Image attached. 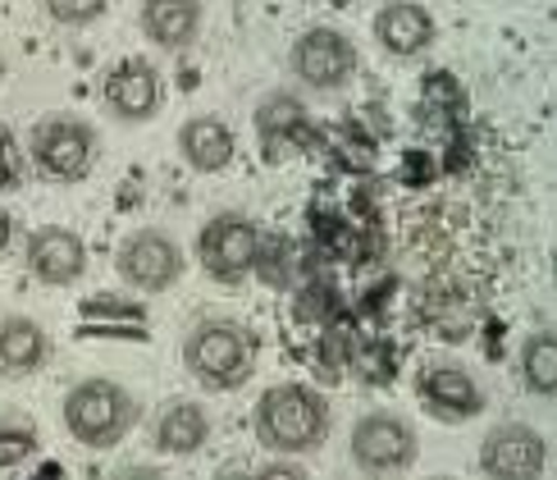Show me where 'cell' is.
<instances>
[{
  "instance_id": "15",
  "label": "cell",
  "mask_w": 557,
  "mask_h": 480,
  "mask_svg": "<svg viewBox=\"0 0 557 480\" xmlns=\"http://www.w3.org/2000/svg\"><path fill=\"white\" fill-rule=\"evenodd\" d=\"M178 156L188 160V170L197 174H220L234 160V133L215 114H197L178 128Z\"/></svg>"
},
{
  "instance_id": "6",
  "label": "cell",
  "mask_w": 557,
  "mask_h": 480,
  "mask_svg": "<svg viewBox=\"0 0 557 480\" xmlns=\"http://www.w3.org/2000/svg\"><path fill=\"white\" fill-rule=\"evenodd\" d=\"M352 463L370 476H393L416 463V430L398 411H366L352 426Z\"/></svg>"
},
{
  "instance_id": "13",
  "label": "cell",
  "mask_w": 557,
  "mask_h": 480,
  "mask_svg": "<svg viewBox=\"0 0 557 480\" xmlns=\"http://www.w3.org/2000/svg\"><path fill=\"white\" fill-rule=\"evenodd\" d=\"M375 37H380V46L388 56L411 60V56L430 51L438 28H434L425 5H416V0H388V5L375 14Z\"/></svg>"
},
{
  "instance_id": "16",
  "label": "cell",
  "mask_w": 557,
  "mask_h": 480,
  "mask_svg": "<svg viewBox=\"0 0 557 480\" xmlns=\"http://www.w3.org/2000/svg\"><path fill=\"white\" fill-rule=\"evenodd\" d=\"M51 361V339L33 316L0 320V371L5 376H37Z\"/></svg>"
},
{
  "instance_id": "10",
  "label": "cell",
  "mask_w": 557,
  "mask_h": 480,
  "mask_svg": "<svg viewBox=\"0 0 557 480\" xmlns=\"http://www.w3.org/2000/svg\"><path fill=\"white\" fill-rule=\"evenodd\" d=\"M548 463V444L540 430L507 421L498 430L484 434L480 444V471L484 476H507V480H521V476H540Z\"/></svg>"
},
{
  "instance_id": "9",
  "label": "cell",
  "mask_w": 557,
  "mask_h": 480,
  "mask_svg": "<svg viewBox=\"0 0 557 480\" xmlns=\"http://www.w3.org/2000/svg\"><path fill=\"white\" fill-rule=\"evenodd\" d=\"M416 398L425 403L434 421H471L484 411V389L475 384L471 371H461L457 361H425L416 371Z\"/></svg>"
},
{
  "instance_id": "11",
  "label": "cell",
  "mask_w": 557,
  "mask_h": 480,
  "mask_svg": "<svg viewBox=\"0 0 557 480\" xmlns=\"http://www.w3.org/2000/svg\"><path fill=\"white\" fill-rule=\"evenodd\" d=\"M106 106L120 114L124 124H147L151 114L160 110V97H165V87H160V69L143 56H128L120 60L106 74Z\"/></svg>"
},
{
  "instance_id": "1",
  "label": "cell",
  "mask_w": 557,
  "mask_h": 480,
  "mask_svg": "<svg viewBox=\"0 0 557 480\" xmlns=\"http://www.w3.org/2000/svg\"><path fill=\"white\" fill-rule=\"evenodd\" d=\"M251 430H257V440L274 457L315 453L324 444V434H330V403L307 384H274L261 394L257 411H251Z\"/></svg>"
},
{
  "instance_id": "14",
  "label": "cell",
  "mask_w": 557,
  "mask_h": 480,
  "mask_svg": "<svg viewBox=\"0 0 557 480\" xmlns=\"http://www.w3.org/2000/svg\"><path fill=\"white\" fill-rule=\"evenodd\" d=\"M143 23L147 41L165 46V51H183L201 37V0H143Z\"/></svg>"
},
{
  "instance_id": "12",
  "label": "cell",
  "mask_w": 557,
  "mask_h": 480,
  "mask_svg": "<svg viewBox=\"0 0 557 480\" xmlns=\"http://www.w3.org/2000/svg\"><path fill=\"white\" fill-rule=\"evenodd\" d=\"M28 270L33 280L46 288H69L83 280L87 270V247L74 229L64 224H41L37 234L28 238Z\"/></svg>"
},
{
  "instance_id": "3",
  "label": "cell",
  "mask_w": 557,
  "mask_h": 480,
  "mask_svg": "<svg viewBox=\"0 0 557 480\" xmlns=\"http://www.w3.org/2000/svg\"><path fill=\"white\" fill-rule=\"evenodd\" d=\"M64 426L87 448H114L137 426V403L124 384L106 376H87L64 394Z\"/></svg>"
},
{
  "instance_id": "7",
  "label": "cell",
  "mask_w": 557,
  "mask_h": 480,
  "mask_svg": "<svg viewBox=\"0 0 557 480\" xmlns=\"http://www.w3.org/2000/svg\"><path fill=\"white\" fill-rule=\"evenodd\" d=\"M114 270H120V280L137 293H165L183 274V247L170 234H160V229H137V234H128L120 243Z\"/></svg>"
},
{
  "instance_id": "5",
  "label": "cell",
  "mask_w": 557,
  "mask_h": 480,
  "mask_svg": "<svg viewBox=\"0 0 557 480\" xmlns=\"http://www.w3.org/2000/svg\"><path fill=\"white\" fill-rule=\"evenodd\" d=\"M33 165L55 183H78L97 165V133L83 120H41L28 137Z\"/></svg>"
},
{
  "instance_id": "17",
  "label": "cell",
  "mask_w": 557,
  "mask_h": 480,
  "mask_svg": "<svg viewBox=\"0 0 557 480\" xmlns=\"http://www.w3.org/2000/svg\"><path fill=\"white\" fill-rule=\"evenodd\" d=\"M206 440H211V417L206 407L193 403V398H178L160 411L156 421V448L160 453H174V457H193Z\"/></svg>"
},
{
  "instance_id": "22",
  "label": "cell",
  "mask_w": 557,
  "mask_h": 480,
  "mask_svg": "<svg viewBox=\"0 0 557 480\" xmlns=\"http://www.w3.org/2000/svg\"><path fill=\"white\" fill-rule=\"evenodd\" d=\"M23 188V151L10 128H0V193Z\"/></svg>"
},
{
  "instance_id": "20",
  "label": "cell",
  "mask_w": 557,
  "mask_h": 480,
  "mask_svg": "<svg viewBox=\"0 0 557 480\" xmlns=\"http://www.w3.org/2000/svg\"><path fill=\"white\" fill-rule=\"evenodd\" d=\"M41 448L33 421H18V417H0V471L18 467Z\"/></svg>"
},
{
  "instance_id": "18",
  "label": "cell",
  "mask_w": 557,
  "mask_h": 480,
  "mask_svg": "<svg viewBox=\"0 0 557 480\" xmlns=\"http://www.w3.org/2000/svg\"><path fill=\"white\" fill-rule=\"evenodd\" d=\"M257 133H261L270 160L284 156L288 147H297L301 137H307V106L297 97H288V91H274V97H265L257 110Z\"/></svg>"
},
{
  "instance_id": "24",
  "label": "cell",
  "mask_w": 557,
  "mask_h": 480,
  "mask_svg": "<svg viewBox=\"0 0 557 480\" xmlns=\"http://www.w3.org/2000/svg\"><path fill=\"white\" fill-rule=\"evenodd\" d=\"M261 476H301V467L297 463H278V457H274V463L261 467Z\"/></svg>"
},
{
  "instance_id": "4",
  "label": "cell",
  "mask_w": 557,
  "mask_h": 480,
  "mask_svg": "<svg viewBox=\"0 0 557 480\" xmlns=\"http://www.w3.org/2000/svg\"><path fill=\"white\" fill-rule=\"evenodd\" d=\"M197 261L201 270L220 284H238L247 280L261 261V229L238 211H220L201 224L197 234Z\"/></svg>"
},
{
  "instance_id": "2",
  "label": "cell",
  "mask_w": 557,
  "mask_h": 480,
  "mask_svg": "<svg viewBox=\"0 0 557 480\" xmlns=\"http://www.w3.org/2000/svg\"><path fill=\"white\" fill-rule=\"evenodd\" d=\"M183 366L206 389L228 394V389H243L257 371V339L238 320H201L183 339Z\"/></svg>"
},
{
  "instance_id": "21",
  "label": "cell",
  "mask_w": 557,
  "mask_h": 480,
  "mask_svg": "<svg viewBox=\"0 0 557 480\" xmlns=\"http://www.w3.org/2000/svg\"><path fill=\"white\" fill-rule=\"evenodd\" d=\"M41 5L55 23H64V28H87V23H97L106 14L110 0H41Z\"/></svg>"
},
{
  "instance_id": "25",
  "label": "cell",
  "mask_w": 557,
  "mask_h": 480,
  "mask_svg": "<svg viewBox=\"0 0 557 480\" xmlns=\"http://www.w3.org/2000/svg\"><path fill=\"white\" fill-rule=\"evenodd\" d=\"M0 78H5V56H0Z\"/></svg>"
},
{
  "instance_id": "8",
  "label": "cell",
  "mask_w": 557,
  "mask_h": 480,
  "mask_svg": "<svg viewBox=\"0 0 557 480\" xmlns=\"http://www.w3.org/2000/svg\"><path fill=\"white\" fill-rule=\"evenodd\" d=\"M293 74L315 91H338L357 74V46L338 28H307L293 41Z\"/></svg>"
},
{
  "instance_id": "19",
  "label": "cell",
  "mask_w": 557,
  "mask_h": 480,
  "mask_svg": "<svg viewBox=\"0 0 557 480\" xmlns=\"http://www.w3.org/2000/svg\"><path fill=\"white\" fill-rule=\"evenodd\" d=\"M521 384L535 398H553V389H557V339L548 330L525 339V348H521Z\"/></svg>"
},
{
  "instance_id": "23",
  "label": "cell",
  "mask_w": 557,
  "mask_h": 480,
  "mask_svg": "<svg viewBox=\"0 0 557 480\" xmlns=\"http://www.w3.org/2000/svg\"><path fill=\"white\" fill-rule=\"evenodd\" d=\"M10 247H14V216L0 206V257H5Z\"/></svg>"
}]
</instances>
